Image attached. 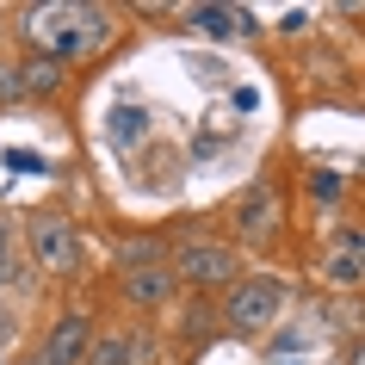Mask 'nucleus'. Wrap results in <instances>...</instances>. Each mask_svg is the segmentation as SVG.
<instances>
[{"label":"nucleus","instance_id":"nucleus-16","mask_svg":"<svg viewBox=\"0 0 365 365\" xmlns=\"http://www.w3.org/2000/svg\"><path fill=\"white\" fill-rule=\"evenodd\" d=\"M0 106H25V81L13 62H0Z\"/></svg>","mask_w":365,"mask_h":365},{"label":"nucleus","instance_id":"nucleus-18","mask_svg":"<svg viewBox=\"0 0 365 365\" xmlns=\"http://www.w3.org/2000/svg\"><path fill=\"white\" fill-rule=\"evenodd\" d=\"M346 365H365V341H353V346H346Z\"/></svg>","mask_w":365,"mask_h":365},{"label":"nucleus","instance_id":"nucleus-5","mask_svg":"<svg viewBox=\"0 0 365 365\" xmlns=\"http://www.w3.org/2000/svg\"><path fill=\"white\" fill-rule=\"evenodd\" d=\"M235 248H254L267 254L279 235H285V192H279V180L272 173H260V180H248L242 192H235Z\"/></svg>","mask_w":365,"mask_h":365},{"label":"nucleus","instance_id":"nucleus-7","mask_svg":"<svg viewBox=\"0 0 365 365\" xmlns=\"http://www.w3.org/2000/svg\"><path fill=\"white\" fill-rule=\"evenodd\" d=\"M93 334H99V322H93V309H81V304H68L50 322V334H43V359L50 365H87V353H93Z\"/></svg>","mask_w":365,"mask_h":365},{"label":"nucleus","instance_id":"nucleus-4","mask_svg":"<svg viewBox=\"0 0 365 365\" xmlns=\"http://www.w3.org/2000/svg\"><path fill=\"white\" fill-rule=\"evenodd\" d=\"M19 248H25V267H38L43 279H81V230L68 223L62 211H31L19 223Z\"/></svg>","mask_w":365,"mask_h":365},{"label":"nucleus","instance_id":"nucleus-13","mask_svg":"<svg viewBox=\"0 0 365 365\" xmlns=\"http://www.w3.org/2000/svg\"><path fill=\"white\" fill-rule=\"evenodd\" d=\"M118 267H168L161 235H118Z\"/></svg>","mask_w":365,"mask_h":365},{"label":"nucleus","instance_id":"nucleus-14","mask_svg":"<svg viewBox=\"0 0 365 365\" xmlns=\"http://www.w3.org/2000/svg\"><path fill=\"white\" fill-rule=\"evenodd\" d=\"M309 192L322 198V205H334V198H346V173H328V168H316V173H309Z\"/></svg>","mask_w":365,"mask_h":365},{"label":"nucleus","instance_id":"nucleus-8","mask_svg":"<svg viewBox=\"0 0 365 365\" xmlns=\"http://www.w3.org/2000/svg\"><path fill=\"white\" fill-rule=\"evenodd\" d=\"M87 365H155V334L149 328H112V334H93V353H87Z\"/></svg>","mask_w":365,"mask_h":365},{"label":"nucleus","instance_id":"nucleus-1","mask_svg":"<svg viewBox=\"0 0 365 365\" xmlns=\"http://www.w3.org/2000/svg\"><path fill=\"white\" fill-rule=\"evenodd\" d=\"M19 38L38 56L56 62H93L106 43L118 38V13L112 6H68V0H43V6H19Z\"/></svg>","mask_w":365,"mask_h":365},{"label":"nucleus","instance_id":"nucleus-10","mask_svg":"<svg viewBox=\"0 0 365 365\" xmlns=\"http://www.w3.org/2000/svg\"><path fill=\"white\" fill-rule=\"evenodd\" d=\"M180 19H186V31L217 38V43H235V38H254V31H260L248 6H186Z\"/></svg>","mask_w":365,"mask_h":365},{"label":"nucleus","instance_id":"nucleus-3","mask_svg":"<svg viewBox=\"0 0 365 365\" xmlns=\"http://www.w3.org/2000/svg\"><path fill=\"white\" fill-rule=\"evenodd\" d=\"M168 272H173V285H186L192 297H223V291L242 279V248L235 242H223V235H180L168 248Z\"/></svg>","mask_w":365,"mask_h":365},{"label":"nucleus","instance_id":"nucleus-17","mask_svg":"<svg viewBox=\"0 0 365 365\" xmlns=\"http://www.w3.org/2000/svg\"><path fill=\"white\" fill-rule=\"evenodd\" d=\"M19 365H50V359H43V346H25V353H19Z\"/></svg>","mask_w":365,"mask_h":365},{"label":"nucleus","instance_id":"nucleus-12","mask_svg":"<svg viewBox=\"0 0 365 365\" xmlns=\"http://www.w3.org/2000/svg\"><path fill=\"white\" fill-rule=\"evenodd\" d=\"M25 279V248H19V217L0 211V285H19Z\"/></svg>","mask_w":365,"mask_h":365},{"label":"nucleus","instance_id":"nucleus-11","mask_svg":"<svg viewBox=\"0 0 365 365\" xmlns=\"http://www.w3.org/2000/svg\"><path fill=\"white\" fill-rule=\"evenodd\" d=\"M13 68H19V81H25V99H56L62 87H68V62L38 56V50H25Z\"/></svg>","mask_w":365,"mask_h":365},{"label":"nucleus","instance_id":"nucleus-9","mask_svg":"<svg viewBox=\"0 0 365 365\" xmlns=\"http://www.w3.org/2000/svg\"><path fill=\"white\" fill-rule=\"evenodd\" d=\"M173 272L168 267H118V297L130 309H168L173 304Z\"/></svg>","mask_w":365,"mask_h":365},{"label":"nucleus","instance_id":"nucleus-15","mask_svg":"<svg viewBox=\"0 0 365 365\" xmlns=\"http://www.w3.org/2000/svg\"><path fill=\"white\" fill-rule=\"evenodd\" d=\"M211 322H217V309H211V304H198V297H192V304H186V316H180V334H205Z\"/></svg>","mask_w":365,"mask_h":365},{"label":"nucleus","instance_id":"nucleus-19","mask_svg":"<svg viewBox=\"0 0 365 365\" xmlns=\"http://www.w3.org/2000/svg\"><path fill=\"white\" fill-rule=\"evenodd\" d=\"M0 62H6V56H0Z\"/></svg>","mask_w":365,"mask_h":365},{"label":"nucleus","instance_id":"nucleus-2","mask_svg":"<svg viewBox=\"0 0 365 365\" xmlns=\"http://www.w3.org/2000/svg\"><path fill=\"white\" fill-rule=\"evenodd\" d=\"M285 304H291V291H285L279 272H242V279L217 297V328L260 341V334H272V328L285 322Z\"/></svg>","mask_w":365,"mask_h":365},{"label":"nucleus","instance_id":"nucleus-6","mask_svg":"<svg viewBox=\"0 0 365 365\" xmlns=\"http://www.w3.org/2000/svg\"><path fill=\"white\" fill-rule=\"evenodd\" d=\"M316 272H322V285H334V291H365V223L359 217H346V223L328 230Z\"/></svg>","mask_w":365,"mask_h":365}]
</instances>
